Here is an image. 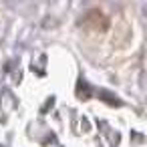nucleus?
Here are the masks:
<instances>
[]
</instances>
